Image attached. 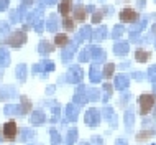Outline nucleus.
Instances as JSON below:
<instances>
[{
    "instance_id": "1",
    "label": "nucleus",
    "mask_w": 156,
    "mask_h": 145,
    "mask_svg": "<svg viewBox=\"0 0 156 145\" xmlns=\"http://www.w3.org/2000/svg\"><path fill=\"white\" fill-rule=\"evenodd\" d=\"M154 106H156V94H153V92H145L138 97V110H140L141 116L150 114Z\"/></svg>"
},
{
    "instance_id": "2",
    "label": "nucleus",
    "mask_w": 156,
    "mask_h": 145,
    "mask_svg": "<svg viewBox=\"0 0 156 145\" xmlns=\"http://www.w3.org/2000/svg\"><path fill=\"white\" fill-rule=\"evenodd\" d=\"M18 124L15 121H8L2 125V130H0V135H2V140L5 142H13V140L18 137Z\"/></svg>"
},
{
    "instance_id": "3",
    "label": "nucleus",
    "mask_w": 156,
    "mask_h": 145,
    "mask_svg": "<svg viewBox=\"0 0 156 145\" xmlns=\"http://www.w3.org/2000/svg\"><path fill=\"white\" fill-rule=\"evenodd\" d=\"M120 20L123 23H133V22H136L138 18H140V13H138L135 8H132V7H125L123 10L120 12Z\"/></svg>"
},
{
    "instance_id": "4",
    "label": "nucleus",
    "mask_w": 156,
    "mask_h": 145,
    "mask_svg": "<svg viewBox=\"0 0 156 145\" xmlns=\"http://www.w3.org/2000/svg\"><path fill=\"white\" fill-rule=\"evenodd\" d=\"M25 41H27V35H25L23 32H16V33H12V35L7 38L5 43L10 45V46H22Z\"/></svg>"
},
{
    "instance_id": "5",
    "label": "nucleus",
    "mask_w": 156,
    "mask_h": 145,
    "mask_svg": "<svg viewBox=\"0 0 156 145\" xmlns=\"http://www.w3.org/2000/svg\"><path fill=\"white\" fill-rule=\"evenodd\" d=\"M58 10H59V13L62 17H69L73 13V0H61Z\"/></svg>"
},
{
    "instance_id": "6",
    "label": "nucleus",
    "mask_w": 156,
    "mask_h": 145,
    "mask_svg": "<svg viewBox=\"0 0 156 145\" xmlns=\"http://www.w3.org/2000/svg\"><path fill=\"white\" fill-rule=\"evenodd\" d=\"M73 18L76 20V23L86 22V18H87L86 8H84V7H76V8H73Z\"/></svg>"
},
{
    "instance_id": "7",
    "label": "nucleus",
    "mask_w": 156,
    "mask_h": 145,
    "mask_svg": "<svg viewBox=\"0 0 156 145\" xmlns=\"http://www.w3.org/2000/svg\"><path fill=\"white\" fill-rule=\"evenodd\" d=\"M76 25H77V23H76V20H74L71 15H69V17H64V20H62V28H64L67 33L74 32V30H76Z\"/></svg>"
},
{
    "instance_id": "8",
    "label": "nucleus",
    "mask_w": 156,
    "mask_h": 145,
    "mask_svg": "<svg viewBox=\"0 0 156 145\" xmlns=\"http://www.w3.org/2000/svg\"><path fill=\"white\" fill-rule=\"evenodd\" d=\"M67 43H69V36L64 35V33H59V35L54 36V45L59 46V48H62V46H67Z\"/></svg>"
},
{
    "instance_id": "9",
    "label": "nucleus",
    "mask_w": 156,
    "mask_h": 145,
    "mask_svg": "<svg viewBox=\"0 0 156 145\" xmlns=\"http://www.w3.org/2000/svg\"><path fill=\"white\" fill-rule=\"evenodd\" d=\"M150 56H151V54H150L146 50H136V53H135V58H136L140 63H145V61H148V59H150Z\"/></svg>"
},
{
    "instance_id": "10",
    "label": "nucleus",
    "mask_w": 156,
    "mask_h": 145,
    "mask_svg": "<svg viewBox=\"0 0 156 145\" xmlns=\"http://www.w3.org/2000/svg\"><path fill=\"white\" fill-rule=\"evenodd\" d=\"M151 137H153V130H143L136 135V140L138 142H145V140H148Z\"/></svg>"
},
{
    "instance_id": "11",
    "label": "nucleus",
    "mask_w": 156,
    "mask_h": 145,
    "mask_svg": "<svg viewBox=\"0 0 156 145\" xmlns=\"http://www.w3.org/2000/svg\"><path fill=\"white\" fill-rule=\"evenodd\" d=\"M100 20H102V13H100V12H99V13H95L94 17H92V22H95V23H99Z\"/></svg>"
},
{
    "instance_id": "12",
    "label": "nucleus",
    "mask_w": 156,
    "mask_h": 145,
    "mask_svg": "<svg viewBox=\"0 0 156 145\" xmlns=\"http://www.w3.org/2000/svg\"><path fill=\"white\" fill-rule=\"evenodd\" d=\"M112 69H113V66L110 65V66H108V69H105V74H107V76H112Z\"/></svg>"
}]
</instances>
